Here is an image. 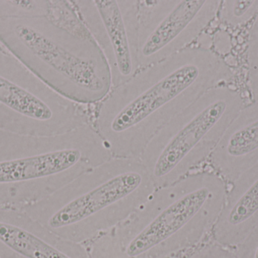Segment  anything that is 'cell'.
Listing matches in <instances>:
<instances>
[{
	"mask_svg": "<svg viewBox=\"0 0 258 258\" xmlns=\"http://www.w3.org/2000/svg\"><path fill=\"white\" fill-rule=\"evenodd\" d=\"M233 73L209 48L188 47L141 68L113 88L96 112L95 127L114 158L140 159L153 136L209 89Z\"/></svg>",
	"mask_w": 258,
	"mask_h": 258,
	"instance_id": "obj_1",
	"label": "cell"
},
{
	"mask_svg": "<svg viewBox=\"0 0 258 258\" xmlns=\"http://www.w3.org/2000/svg\"><path fill=\"white\" fill-rule=\"evenodd\" d=\"M216 172H192L156 188L122 224L92 242L91 258H174L213 230L227 198Z\"/></svg>",
	"mask_w": 258,
	"mask_h": 258,
	"instance_id": "obj_2",
	"label": "cell"
},
{
	"mask_svg": "<svg viewBox=\"0 0 258 258\" xmlns=\"http://www.w3.org/2000/svg\"><path fill=\"white\" fill-rule=\"evenodd\" d=\"M156 189L141 159L113 157L41 200L36 221L68 240L94 241L126 221Z\"/></svg>",
	"mask_w": 258,
	"mask_h": 258,
	"instance_id": "obj_3",
	"label": "cell"
},
{
	"mask_svg": "<svg viewBox=\"0 0 258 258\" xmlns=\"http://www.w3.org/2000/svg\"><path fill=\"white\" fill-rule=\"evenodd\" d=\"M244 106L237 89L221 85L162 127L140 158L156 188L176 183L210 159Z\"/></svg>",
	"mask_w": 258,
	"mask_h": 258,
	"instance_id": "obj_4",
	"label": "cell"
},
{
	"mask_svg": "<svg viewBox=\"0 0 258 258\" xmlns=\"http://www.w3.org/2000/svg\"><path fill=\"white\" fill-rule=\"evenodd\" d=\"M18 36L49 68L57 89L77 104L102 101L112 89L107 61L84 24L51 37L20 26Z\"/></svg>",
	"mask_w": 258,
	"mask_h": 258,
	"instance_id": "obj_5",
	"label": "cell"
},
{
	"mask_svg": "<svg viewBox=\"0 0 258 258\" xmlns=\"http://www.w3.org/2000/svg\"><path fill=\"white\" fill-rule=\"evenodd\" d=\"M112 158L95 127L87 124L62 133L39 154L0 162V184L39 180L48 197Z\"/></svg>",
	"mask_w": 258,
	"mask_h": 258,
	"instance_id": "obj_6",
	"label": "cell"
},
{
	"mask_svg": "<svg viewBox=\"0 0 258 258\" xmlns=\"http://www.w3.org/2000/svg\"><path fill=\"white\" fill-rule=\"evenodd\" d=\"M220 3L216 0L139 1L140 68L189 47L215 18Z\"/></svg>",
	"mask_w": 258,
	"mask_h": 258,
	"instance_id": "obj_7",
	"label": "cell"
},
{
	"mask_svg": "<svg viewBox=\"0 0 258 258\" xmlns=\"http://www.w3.org/2000/svg\"><path fill=\"white\" fill-rule=\"evenodd\" d=\"M82 22L102 51L111 76L112 89L132 78L138 61L139 1H75Z\"/></svg>",
	"mask_w": 258,
	"mask_h": 258,
	"instance_id": "obj_8",
	"label": "cell"
},
{
	"mask_svg": "<svg viewBox=\"0 0 258 258\" xmlns=\"http://www.w3.org/2000/svg\"><path fill=\"white\" fill-rule=\"evenodd\" d=\"M0 258H91L82 244L48 230L34 219L0 211Z\"/></svg>",
	"mask_w": 258,
	"mask_h": 258,
	"instance_id": "obj_9",
	"label": "cell"
},
{
	"mask_svg": "<svg viewBox=\"0 0 258 258\" xmlns=\"http://www.w3.org/2000/svg\"><path fill=\"white\" fill-rule=\"evenodd\" d=\"M210 160L215 172L230 183L258 162V101L244 106Z\"/></svg>",
	"mask_w": 258,
	"mask_h": 258,
	"instance_id": "obj_10",
	"label": "cell"
},
{
	"mask_svg": "<svg viewBox=\"0 0 258 258\" xmlns=\"http://www.w3.org/2000/svg\"><path fill=\"white\" fill-rule=\"evenodd\" d=\"M257 226L258 162L232 183L214 237L221 245H240Z\"/></svg>",
	"mask_w": 258,
	"mask_h": 258,
	"instance_id": "obj_11",
	"label": "cell"
},
{
	"mask_svg": "<svg viewBox=\"0 0 258 258\" xmlns=\"http://www.w3.org/2000/svg\"><path fill=\"white\" fill-rule=\"evenodd\" d=\"M0 102L15 112L42 123H51L64 133L89 124L79 105L71 102L56 107L0 76Z\"/></svg>",
	"mask_w": 258,
	"mask_h": 258,
	"instance_id": "obj_12",
	"label": "cell"
},
{
	"mask_svg": "<svg viewBox=\"0 0 258 258\" xmlns=\"http://www.w3.org/2000/svg\"><path fill=\"white\" fill-rule=\"evenodd\" d=\"M258 14V0H227L223 2L221 20L227 25H245Z\"/></svg>",
	"mask_w": 258,
	"mask_h": 258,
	"instance_id": "obj_13",
	"label": "cell"
},
{
	"mask_svg": "<svg viewBox=\"0 0 258 258\" xmlns=\"http://www.w3.org/2000/svg\"><path fill=\"white\" fill-rule=\"evenodd\" d=\"M247 49L248 83L254 101H258V14L249 30Z\"/></svg>",
	"mask_w": 258,
	"mask_h": 258,
	"instance_id": "obj_14",
	"label": "cell"
},
{
	"mask_svg": "<svg viewBox=\"0 0 258 258\" xmlns=\"http://www.w3.org/2000/svg\"><path fill=\"white\" fill-rule=\"evenodd\" d=\"M239 245V258H258V226Z\"/></svg>",
	"mask_w": 258,
	"mask_h": 258,
	"instance_id": "obj_15",
	"label": "cell"
},
{
	"mask_svg": "<svg viewBox=\"0 0 258 258\" xmlns=\"http://www.w3.org/2000/svg\"><path fill=\"white\" fill-rule=\"evenodd\" d=\"M186 258H237L233 253L228 250L217 246V245H211V246L205 247L199 251H196L191 255Z\"/></svg>",
	"mask_w": 258,
	"mask_h": 258,
	"instance_id": "obj_16",
	"label": "cell"
}]
</instances>
